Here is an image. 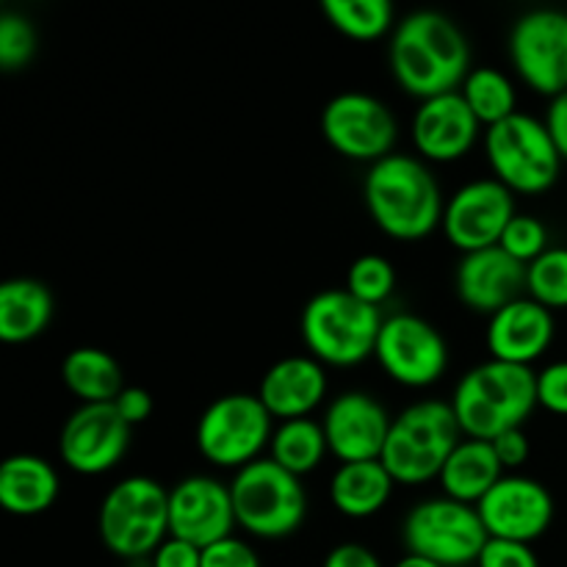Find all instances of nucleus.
<instances>
[{"mask_svg":"<svg viewBox=\"0 0 567 567\" xmlns=\"http://www.w3.org/2000/svg\"><path fill=\"white\" fill-rule=\"evenodd\" d=\"M391 72L421 103L460 92L471 72V48L457 22L441 11H413L391 39Z\"/></svg>","mask_w":567,"mask_h":567,"instance_id":"1","label":"nucleus"},{"mask_svg":"<svg viewBox=\"0 0 567 567\" xmlns=\"http://www.w3.org/2000/svg\"><path fill=\"white\" fill-rule=\"evenodd\" d=\"M363 197L377 227L399 241H419L443 225L441 186L415 155L393 153L371 164Z\"/></svg>","mask_w":567,"mask_h":567,"instance_id":"2","label":"nucleus"},{"mask_svg":"<svg viewBox=\"0 0 567 567\" xmlns=\"http://www.w3.org/2000/svg\"><path fill=\"white\" fill-rule=\"evenodd\" d=\"M537 408V374L526 365L487 363L471 369L457 382L452 410L460 432L474 441H493L507 430H520Z\"/></svg>","mask_w":567,"mask_h":567,"instance_id":"3","label":"nucleus"},{"mask_svg":"<svg viewBox=\"0 0 567 567\" xmlns=\"http://www.w3.org/2000/svg\"><path fill=\"white\" fill-rule=\"evenodd\" d=\"M382 321L380 308L360 302L347 288H330L305 305L299 330L310 358L321 365L349 369L377 352Z\"/></svg>","mask_w":567,"mask_h":567,"instance_id":"4","label":"nucleus"},{"mask_svg":"<svg viewBox=\"0 0 567 567\" xmlns=\"http://www.w3.org/2000/svg\"><path fill=\"white\" fill-rule=\"evenodd\" d=\"M460 441L463 432L452 402L424 399L393 419L380 460L399 485H424L441 476Z\"/></svg>","mask_w":567,"mask_h":567,"instance_id":"5","label":"nucleus"},{"mask_svg":"<svg viewBox=\"0 0 567 567\" xmlns=\"http://www.w3.org/2000/svg\"><path fill=\"white\" fill-rule=\"evenodd\" d=\"M97 532L116 557H153L169 537V491L150 476L116 482L100 504Z\"/></svg>","mask_w":567,"mask_h":567,"instance_id":"6","label":"nucleus"},{"mask_svg":"<svg viewBox=\"0 0 567 567\" xmlns=\"http://www.w3.org/2000/svg\"><path fill=\"white\" fill-rule=\"evenodd\" d=\"M230 496L236 524L260 540L291 537L308 518V493L302 480L280 468L271 457H260L236 471Z\"/></svg>","mask_w":567,"mask_h":567,"instance_id":"7","label":"nucleus"},{"mask_svg":"<svg viewBox=\"0 0 567 567\" xmlns=\"http://www.w3.org/2000/svg\"><path fill=\"white\" fill-rule=\"evenodd\" d=\"M485 153L498 183L513 194H543L557 183L563 155L546 122L515 111L509 120L487 127Z\"/></svg>","mask_w":567,"mask_h":567,"instance_id":"8","label":"nucleus"},{"mask_svg":"<svg viewBox=\"0 0 567 567\" xmlns=\"http://www.w3.org/2000/svg\"><path fill=\"white\" fill-rule=\"evenodd\" d=\"M402 540L408 554L443 567H463L476 565L491 535L482 524L480 509L441 496L426 498L410 509L402 526Z\"/></svg>","mask_w":567,"mask_h":567,"instance_id":"9","label":"nucleus"},{"mask_svg":"<svg viewBox=\"0 0 567 567\" xmlns=\"http://www.w3.org/2000/svg\"><path fill=\"white\" fill-rule=\"evenodd\" d=\"M275 419L258 393H227L205 408L197 424V449L219 468H238L260 460L271 443Z\"/></svg>","mask_w":567,"mask_h":567,"instance_id":"10","label":"nucleus"},{"mask_svg":"<svg viewBox=\"0 0 567 567\" xmlns=\"http://www.w3.org/2000/svg\"><path fill=\"white\" fill-rule=\"evenodd\" d=\"M321 133L343 158L377 164L393 155L399 125L382 100L365 92H343L321 111Z\"/></svg>","mask_w":567,"mask_h":567,"instance_id":"11","label":"nucleus"},{"mask_svg":"<svg viewBox=\"0 0 567 567\" xmlns=\"http://www.w3.org/2000/svg\"><path fill=\"white\" fill-rule=\"evenodd\" d=\"M509 59L526 86L557 97L567 92V14L537 9L520 17L509 33Z\"/></svg>","mask_w":567,"mask_h":567,"instance_id":"12","label":"nucleus"},{"mask_svg":"<svg viewBox=\"0 0 567 567\" xmlns=\"http://www.w3.org/2000/svg\"><path fill=\"white\" fill-rule=\"evenodd\" d=\"M377 360L393 382L408 388L435 385L449 369V347L426 319L396 313L382 321Z\"/></svg>","mask_w":567,"mask_h":567,"instance_id":"13","label":"nucleus"},{"mask_svg":"<svg viewBox=\"0 0 567 567\" xmlns=\"http://www.w3.org/2000/svg\"><path fill=\"white\" fill-rule=\"evenodd\" d=\"M515 197L496 177L471 181L449 197L443 210V233L460 252L498 247L504 230L515 219Z\"/></svg>","mask_w":567,"mask_h":567,"instance_id":"14","label":"nucleus"},{"mask_svg":"<svg viewBox=\"0 0 567 567\" xmlns=\"http://www.w3.org/2000/svg\"><path fill=\"white\" fill-rule=\"evenodd\" d=\"M133 426L111 404H81L66 419L59 437V454L75 474L100 476L122 463L131 446Z\"/></svg>","mask_w":567,"mask_h":567,"instance_id":"15","label":"nucleus"},{"mask_svg":"<svg viewBox=\"0 0 567 567\" xmlns=\"http://www.w3.org/2000/svg\"><path fill=\"white\" fill-rule=\"evenodd\" d=\"M487 535L496 540L532 543L548 532L554 520V498L546 485L529 476H502L498 485L476 504Z\"/></svg>","mask_w":567,"mask_h":567,"instance_id":"16","label":"nucleus"},{"mask_svg":"<svg viewBox=\"0 0 567 567\" xmlns=\"http://www.w3.org/2000/svg\"><path fill=\"white\" fill-rule=\"evenodd\" d=\"M233 526L238 524L230 485L214 476H188L169 491V537L208 548L233 537Z\"/></svg>","mask_w":567,"mask_h":567,"instance_id":"17","label":"nucleus"},{"mask_svg":"<svg viewBox=\"0 0 567 567\" xmlns=\"http://www.w3.org/2000/svg\"><path fill=\"white\" fill-rule=\"evenodd\" d=\"M391 424L393 421L385 408L363 391H349L332 399L324 421H321L327 446L341 463L380 460L385 452Z\"/></svg>","mask_w":567,"mask_h":567,"instance_id":"18","label":"nucleus"},{"mask_svg":"<svg viewBox=\"0 0 567 567\" xmlns=\"http://www.w3.org/2000/svg\"><path fill=\"white\" fill-rule=\"evenodd\" d=\"M454 288L465 308L482 316H496L498 310L524 297L526 266L502 247L468 252L457 264Z\"/></svg>","mask_w":567,"mask_h":567,"instance_id":"19","label":"nucleus"},{"mask_svg":"<svg viewBox=\"0 0 567 567\" xmlns=\"http://www.w3.org/2000/svg\"><path fill=\"white\" fill-rule=\"evenodd\" d=\"M480 120L460 92L424 100L413 116V144L424 161L452 164L465 158L480 138Z\"/></svg>","mask_w":567,"mask_h":567,"instance_id":"20","label":"nucleus"},{"mask_svg":"<svg viewBox=\"0 0 567 567\" xmlns=\"http://www.w3.org/2000/svg\"><path fill=\"white\" fill-rule=\"evenodd\" d=\"M554 332H557V324H554L551 310L543 308L535 299L520 297L491 316L487 349L493 360L532 369V363L543 358L554 343Z\"/></svg>","mask_w":567,"mask_h":567,"instance_id":"21","label":"nucleus"},{"mask_svg":"<svg viewBox=\"0 0 567 567\" xmlns=\"http://www.w3.org/2000/svg\"><path fill=\"white\" fill-rule=\"evenodd\" d=\"M327 396L324 365L316 358L293 354L282 358L264 374L258 388V399L269 410L271 419L297 421L310 419L316 408Z\"/></svg>","mask_w":567,"mask_h":567,"instance_id":"22","label":"nucleus"},{"mask_svg":"<svg viewBox=\"0 0 567 567\" xmlns=\"http://www.w3.org/2000/svg\"><path fill=\"white\" fill-rule=\"evenodd\" d=\"M59 474L37 454H14L0 465V507L20 518L48 513L59 498Z\"/></svg>","mask_w":567,"mask_h":567,"instance_id":"23","label":"nucleus"},{"mask_svg":"<svg viewBox=\"0 0 567 567\" xmlns=\"http://www.w3.org/2000/svg\"><path fill=\"white\" fill-rule=\"evenodd\" d=\"M502 476L504 468L498 463L496 452H493V443L465 437V441L457 443L452 457L446 460L437 480H441L443 493L449 498L476 507L498 485Z\"/></svg>","mask_w":567,"mask_h":567,"instance_id":"24","label":"nucleus"},{"mask_svg":"<svg viewBox=\"0 0 567 567\" xmlns=\"http://www.w3.org/2000/svg\"><path fill=\"white\" fill-rule=\"evenodd\" d=\"M53 319V293L44 282L14 277L0 286V341L28 343Z\"/></svg>","mask_w":567,"mask_h":567,"instance_id":"25","label":"nucleus"},{"mask_svg":"<svg viewBox=\"0 0 567 567\" xmlns=\"http://www.w3.org/2000/svg\"><path fill=\"white\" fill-rule=\"evenodd\" d=\"M393 480L382 460L365 463H341L330 480V498L336 509L347 518L363 520L380 513L391 498Z\"/></svg>","mask_w":567,"mask_h":567,"instance_id":"26","label":"nucleus"},{"mask_svg":"<svg viewBox=\"0 0 567 567\" xmlns=\"http://www.w3.org/2000/svg\"><path fill=\"white\" fill-rule=\"evenodd\" d=\"M61 380L83 404H111L125 391L120 363L94 347L72 349L61 363Z\"/></svg>","mask_w":567,"mask_h":567,"instance_id":"27","label":"nucleus"},{"mask_svg":"<svg viewBox=\"0 0 567 567\" xmlns=\"http://www.w3.org/2000/svg\"><path fill=\"white\" fill-rule=\"evenodd\" d=\"M330 446H327L324 426L313 419L282 421L269 443V457L299 480L319 468Z\"/></svg>","mask_w":567,"mask_h":567,"instance_id":"28","label":"nucleus"},{"mask_svg":"<svg viewBox=\"0 0 567 567\" xmlns=\"http://www.w3.org/2000/svg\"><path fill=\"white\" fill-rule=\"evenodd\" d=\"M460 94L480 120V125H498L515 114V86L496 66H476L468 72Z\"/></svg>","mask_w":567,"mask_h":567,"instance_id":"29","label":"nucleus"},{"mask_svg":"<svg viewBox=\"0 0 567 567\" xmlns=\"http://www.w3.org/2000/svg\"><path fill=\"white\" fill-rule=\"evenodd\" d=\"M321 9L332 28L358 42L385 37L393 25V6L388 0H324Z\"/></svg>","mask_w":567,"mask_h":567,"instance_id":"30","label":"nucleus"},{"mask_svg":"<svg viewBox=\"0 0 567 567\" xmlns=\"http://www.w3.org/2000/svg\"><path fill=\"white\" fill-rule=\"evenodd\" d=\"M526 293L548 310L567 308V247H548L526 266Z\"/></svg>","mask_w":567,"mask_h":567,"instance_id":"31","label":"nucleus"},{"mask_svg":"<svg viewBox=\"0 0 567 567\" xmlns=\"http://www.w3.org/2000/svg\"><path fill=\"white\" fill-rule=\"evenodd\" d=\"M396 288V271L382 255H363L347 271V291L360 302L380 308Z\"/></svg>","mask_w":567,"mask_h":567,"instance_id":"32","label":"nucleus"},{"mask_svg":"<svg viewBox=\"0 0 567 567\" xmlns=\"http://www.w3.org/2000/svg\"><path fill=\"white\" fill-rule=\"evenodd\" d=\"M37 53V28L20 11H3L0 17V66L17 72L31 64Z\"/></svg>","mask_w":567,"mask_h":567,"instance_id":"33","label":"nucleus"},{"mask_svg":"<svg viewBox=\"0 0 567 567\" xmlns=\"http://www.w3.org/2000/svg\"><path fill=\"white\" fill-rule=\"evenodd\" d=\"M498 247L513 255L515 260H520L524 266H529L548 249V230L537 216L515 214V219L507 225Z\"/></svg>","mask_w":567,"mask_h":567,"instance_id":"34","label":"nucleus"},{"mask_svg":"<svg viewBox=\"0 0 567 567\" xmlns=\"http://www.w3.org/2000/svg\"><path fill=\"white\" fill-rule=\"evenodd\" d=\"M476 567H540V559H537V554L526 543L491 537L487 546L482 548L480 559H476Z\"/></svg>","mask_w":567,"mask_h":567,"instance_id":"35","label":"nucleus"},{"mask_svg":"<svg viewBox=\"0 0 567 567\" xmlns=\"http://www.w3.org/2000/svg\"><path fill=\"white\" fill-rule=\"evenodd\" d=\"M537 404L548 413L567 415V360L546 365L537 374Z\"/></svg>","mask_w":567,"mask_h":567,"instance_id":"36","label":"nucleus"},{"mask_svg":"<svg viewBox=\"0 0 567 567\" xmlns=\"http://www.w3.org/2000/svg\"><path fill=\"white\" fill-rule=\"evenodd\" d=\"M203 567H260V559L252 546L238 537H227V540L203 548Z\"/></svg>","mask_w":567,"mask_h":567,"instance_id":"37","label":"nucleus"},{"mask_svg":"<svg viewBox=\"0 0 567 567\" xmlns=\"http://www.w3.org/2000/svg\"><path fill=\"white\" fill-rule=\"evenodd\" d=\"M493 452H496L502 468H520L529 460V437H526L524 426L520 430H507L498 437H493Z\"/></svg>","mask_w":567,"mask_h":567,"instance_id":"38","label":"nucleus"},{"mask_svg":"<svg viewBox=\"0 0 567 567\" xmlns=\"http://www.w3.org/2000/svg\"><path fill=\"white\" fill-rule=\"evenodd\" d=\"M153 567H203V548L177 537H166L153 554Z\"/></svg>","mask_w":567,"mask_h":567,"instance_id":"39","label":"nucleus"},{"mask_svg":"<svg viewBox=\"0 0 567 567\" xmlns=\"http://www.w3.org/2000/svg\"><path fill=\"white\" fill-rule=\"evenodd\" d=\"M116 413L127 421L131 426L144 424L153 415V396L144 388H125L114 402Z\"/></svg>","mask_w":567,"mask_h":567,"instance_id":"40","label":"nucleus"},{"mask_svg":"<svg viewBox=\"0 0 567 567\" xmlns=\"http://www.w3.org/2000/svg\"><path fill=\"white\" fill-rule=\"evenodd\" d=\"M321 567H382L380 557L360 543H341L324 557Z\"/></svg>","mask_w":567,"mask_h":567,"instance_id":"41","label":"nucleus"},{"mask_svg":"<svg viewBox=\"0 0 567 567\" xmlns=\"http://www.w3.org/2000/svg\"><path fill=\"white\" fill-rule=\"evenodd\" d=\"M543 122H546L548 133H551V138H554V144H557L563 161H567V92L557 94V97L548 103L546 120Z\"/></svg>","mask_w":567,"mask_h":567,"instance_id":"42","label":"nucleus"},{"mask_svg":"<svg viewBox=\"0 0 567 567\" xmlns=\"http://www.w3.org/2000/svg\"><path fill=\"white\" fill-rule=\"evenodd\" d=\"M393 567H443V565L432 563V559H424V557H415V554H408V557L399 559Z\"/></svg>","mask_w":567,"mask_h":567,"instance_id":"43","label":"nucleus"}]
</instances>
